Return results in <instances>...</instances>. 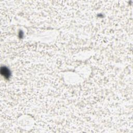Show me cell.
Masks as SVG:
<instances>
[{
  "instance_id": "obj_1",
  "label": "cell",
  "mask_w": 133,
  "mask_h": 133,
  "mask_svg": "<svg viewBox=\"0 0 133 133\" xmlns=\"http://www.w3.org/2000/svg\"><path fill=\"white\" fill-rule=\"evenodd\" d=\"M1 73L5 77V78H9V75H10V72H9V71L8 70L7 68H5V67L2 68Z\"/></svg>"
}]
</instances>
